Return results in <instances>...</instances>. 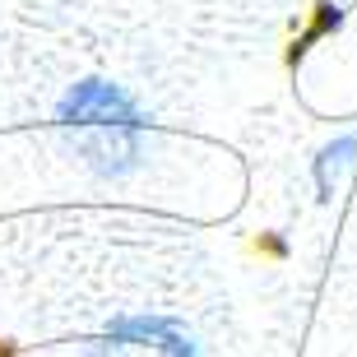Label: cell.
<instances>
[{
  "instance_id": "cell-1",
  "label": "cell",
  "mask_w": 357,
  "mask_h": 357,
  "mask_svg": "<svg viewBox=\"0 0 357 357\" xmlns=\"http://www.w3.org/2000/svg\"><path fill=\"white\" fill-rule=\"evenodd\" d=\"M61 121L75 130L98 172H130L144 149V121L135 102L102 79H84L61 102Z\"/></svg>"
},
{
  "instance_id": "cell-2",
  "label": "cell",
  "mask_w": 357,
  "mask_h": 357,
  "mask_svg": "<svg viewBox=\"0 0 357 357\" xmlns=\"http://www.w3.org/2000/svg\"><path fill=\"white\" fill-rule=\"evenodd\" d=\"M79 357H190V348L158 320H126L107 339L89 344Z\"/></svg>"
},
{
  "instance_id": "cell-3",
  "label": "cell",
  "mask_w": 357,
  "mask_h": 357,
  "mask_svg": "<svg viewBox=\"0 0 357 357\" xmlns=\"http://www.w3.org/2000/svg\"><path fill=\"white\" fill-rule=\"evenodd\" d=\"M357 167V135H339L334 144L320 149V158H316V181H320V195L330 199L334 195V185H339V176L353 172Z\"/></svg>"
}]
</instances>
